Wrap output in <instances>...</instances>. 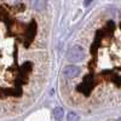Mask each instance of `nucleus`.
Segmentation results:
<instances>
[{"instance_id": "nucleus-1", "label": "nucleus", "mask_w": 121, "mask_h": 121, "mask_svg": "<svg viewBox=\"0 0 121 121\" xmlns=\"http://www.w3.org/2000/svg\"><path fill=\"white\" fill-rule=\"evenodd\" d=\"M38 24L22 22L0 6V116L26 105L40 85L41 55L36 52Z\"/></svg>"}, {"instance_id": "nucleus-2", "label": "nucleus", "mask_w": 121, "mask_h": 121, "mask_svg": "<svg viewBox=\"0 0 121 121\" xmlns=\"http://www.w3.org/2000/svg\"><path fill=\"white\" fill-rule=\"evenodd\" d=\"M85 57V50L80 45H74L68 51V59L70 62H80Z\"/></svg>"}, {"instance_id": "nucleus-3", "label": "nucleus", "mask_w": 121, "mask_h": 121, "mask_svg": "<svg viewBox=\"0 0 121 121\" xmlns=\"http://www.w3.org/2000/svg\"><path fill=\"white\" fill-rule=\"evenodd\" d=\"M80 73H81L80 68H79V67H75V65H69V67H67V68L64 69V72H63V74H64V76H65L67 79H74V78L79 76Z\"/></svg>"}, {"instance_id": "nucleus-4", "label": "nucleus", "mask_w": 121, "mask_h": 121, "mask_svg": "<svg viewBox=\"0 0 121 121\" xmlns=\"http://www.w3.org/2000/svg\"><path fill=\"white\" fill-rule=\"evenodd\" d=\"M30 4H32V7L35 10V11L40 12V11H44V10L46 9L47 0H32Z\"/></svg>"}, {"instance_id": "nucleus-5", "label": "nucleus", "mask_w": 121, "mask_h": 121, "mask_svg": "<svg viewBox=\"0 0 121 121\" xmlns=\"http://www.w3.org/2000/svg\"><path fill=\"white\" fill-rule=\"evenodd\" d=\"M53 116L57 121H62L63 117H64V110L63 108H60V107H57L53 109Z\"/></svg>"}, {"instance_id": "nucleus-6", "label": "nucleus", "mask_w": 121, "mask_h": 121, "mask_svg": "<svg viewBox=\"0 0 121 121\" xmlns=\"http://www.w3.org/2000/svg\"><path fill=\"white\" fill-rule=\"evenodd\" d=\"M79 120H80V116L76 113H69L67 116V121H79Z\"/></svg>"}, {"instance_id": "nucleus-7", "label": "nucleus", "mask_w": 121, "mask_h": 121, "mask_svg": "<svg viewBox=\"0 0 121 121\" xmlns=\"http://www.w3.org/2000/svg\"><path fill=\"white\" fill-rule=\"evenodd\" d=\"M92 1V0H85V6H88V4Z\"/></svg>"}, {"instance_id": "nucleus-8", "label": "nucleus", "mask_w": 121, "mask_h": 121, "mask_svg": "<svg viewBox=\"0 0 121 121\" xmlns=\"http://www.w3.org/2000/svg\"><path fill=\"white\" fill-rule=\"evenodd\" d=\"M119 121H121V117H120V119H119Z\"/></svg>"}]
</instances>
